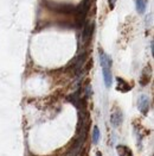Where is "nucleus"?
I'll return each instance as SVG.
<instances>
[{
  "label": "nucleus",
  "mask_w": 154,
  "mask_h": 156,
  "mask_svg": "<svg viewBox=\"0 0 154 156\" xmlns=\"http://www.w3.org/2000/svg\"><path fill=\"white\" fill-rule=\"evenodd\" d=\"M90 5H91V0H83L79 6L75 10V20H76L77 27H82L85 23V18H87V13L89 11Z\"/></svg>",
  "instance_id": "obj_1"
},
{
  "label": "nucleus",
  "mask_w": 154,
  "mask_h": 156,
  "mask_svg": "<svg viewBox=\"0 0 154 156\" xmlns=\"http://www.w3.org/2000/svg\"><path fill=\"white\" fill-rule=\"evenodd\" d=\"M45 6L48 9H50L51 11L58 13H63V14H70L72 13L76 7L72 5V4H66V2H57V1H49L46 0L45 1Z\"/></svg>",
  "instance_id": "obj_2"
},
{
  "label": "nucleus",
  "mask_w": 154,
  "mask_h": 156,
  "mask_svg": "<svg viewBox=\"0 0 154 156\" xmlns=\"http://www.w3.org/2000/svg\"><path fill=\"white\" fill-rule=\"evenodd\" d=\"M94 27H95L94 22L84 23V25H83V31H82V42H83L84 44H88L90 42V39L92 37Z\"/></svg>",
  "instance_id": "obj_3"
},
{
  "label": "nucleus",
  "mask_w": 154,
  "mask_h": 156,
  "mask_svg": "<svg viewBox=\"0 0 154 156\" xmlns=\"http://www.w3.org/2000/svg\"><path fill=\"white\" fill-rule=\"evenodd\" d=\"M138 107L142 115H147L149 111V98L147 95H141L138 101Z\"/></svg>",
  "instance_id": "obj_4"
},
{
  "label": "nucleus",
  "mask_w": 154,
  "mask_h": 156,
  "mask_svg": "<svg viewBox=\"0 0 154 156\" xmlns=\"http://www.w3.org/2000/svg\"><path fill=\"white\" fill-rule=\"evenodd\" d=\"M151 78H152V68H151V66H147L141 73V76H140V80H139L140 85L141 86L148 85L149 81H151Z\"/></svg>",
  "instance_id": "obj_5"
},
{
  "label": "nucleus",
  "mask_w": 154,
  "mask_h": 156,
  "mask_svg": "<svg viewBox=\"0 0 154 156\" xmlns=\"http://www.w3.org/2000/svg\"><path fill=\"white\" fill-rule=\"evenodd\" d=\"M122 119H123V116H122V112L120 110H115L112 115H110V123L114 125V126H120L121 123H122Z\"/></svg>",
  "instance_id": "obj_6"
},
{
  "label": "nucleus",
  "mask_w": 154,
  "mask_h": 156,
  "mask_svg": "<svg viewBox=\"0 0 154 156\" xmlns=\"http://www.w3.org/2000/svg\"><path fill=\"white\" fill-rule=\"evenodd\" d=\"M103 73V80H104V85L107 88H109L112 86L113 82V76H112V68H102Z\"/></svg>",
  "instance_id": "obj_7"
},
{
  "label": "nucleus",
  "mask_w": 154,
  "mask_h": 156,
  "mask_svg": "<svg viewBox=\"0 0 154 156\" xmlns=\"http://www.w3.org/2000/svg\"><path fill=\"white\" fill-rule=\"evenodd\" d=\"M116 81H117V86H116V90L117 91L122 92V93H126V92H129L132 90V86L129 85L127 81H125L123 79L117 78Z\"/></svg>",
  "instance_id": "obj_8"
},
{
  "label": "nucleus",
  "mask_w": 154,
  "mask_h": 156,
  "mask_svg": "<svg viewBox=\"0 0 154 156\" xmlns=\"http://www.w3.org/2000/svg\"><path fill=\"white\" fill-rule=\"evenodd\" d=\"M116 149H117L119 156H133L132 150L129 149L128 147H126V145H117Z\"/></svg>",
  "instance_id": "obj_9"
},
{
  "label": "nucleus",
  "mask_w": 154,
  "mask_h": 156,
  "mask_svg": "<svg viewBox=\"0 0 154 156\" xmlns=\"http://www.w3.org/2000/svg\"><path fill=\"white\" fill-rule=\"evenodd\" d=\"M100 130H99V128L97 126H94V129H92V135H91V138H92V143L94 144H97L99 142V140H100Z\"/></svg>",
  "instance_id": "obj_10"
},
{
  "label": "nucleus",
  "mask_w": 154,
  "mask_h": 156,
  "mask_svg": "<svg viewBox=\"0 0 154 156\" xmlns=\"http://www.w3.org/2000/svg\"><path fill=\"white\" fill-rule=\"evenodd\" d=\"M136 10L140 14L145 12V10H146V1L145 0H136Z\"/></svg>",
  "instance_id": "obj_11"
},
{
  "label": "nucleus",
  "mask_w": 154,
  "mask_h": 156,
  "mask_svg": "<svg viewBox=\"0 0 154 156\" xmlns=\"http://www.w3.org/2000/svg\"><path fill=\"white\" fill-rule=\"evenodd\" d=\"M91 93H92V90H91L90 85H88V86H87V88H85V94H87V97H85V98H89L90 95H91Z\"/></svg>",
  "instance_id": "obj_12"
},
{
  "label": "nucleus",
  "mask_w": 154,
  "mask_h": 156,
  "mask_svg": "<svg viewBox=\"0 0 154 156\" xmlns=\"http://www.w3.org/2000/svg\"><path fill=\"white\" fill-rule=\"evenodd\" d=\"M96 156H102V155H101L100 153H97V154H96Z\"/></svg>",
  "instance_id": "obj_13"
}]
</instances>
